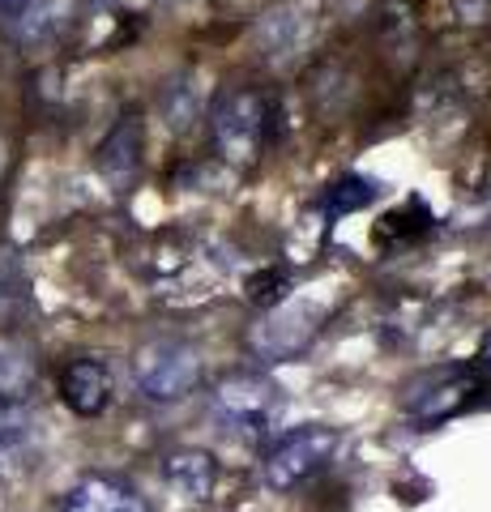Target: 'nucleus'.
<instances>
[{
	"mask_svg": "<svg viewBox=\"0 0 491 512\" xmlns=\"http://www.w3.org/2000/svg\"><path fill=\"white\" fill-rule=\"evenodd\" d=\"M5 167H9V146H5V137H0V180H5Z\"/></svg>",
	"mask_w": 491,
	"mask_h": 512,
	"instance_id": "aec40b11",
	"label": "nucleus"
},
{
	"mask_svg": "<svg viewBox=\"0 0 491 512\" xmlns=\"http://www.w3.org/2000/svg\"><path fill=\"white\" fill-rule=\"evenodd\" d=\"M60 512H150V504L116 474H86L69 487Z\"/></svg>",
	"mask_w": 491,
	"mask_h": 512,
	"instance_id": "9d476101",
	"label": "nucleus"
},
{
	"mask_svg": "<svg viewBox=\"0 0 491 512\" xmlns=\"http://www.w3.org/2000/svg\"><path fill=\"white\" fill-rule=\"evenodd\" d=\"M43 427L26 402H0V478H18L39 461Z\"/></svg>",
	"mask_w": 491,
	"mask_h": 512,
	"instance_id": "6e6552de",
	"label": "nucleus"
},
{
	"mask_svg": "<svg viewBox=\"0 0 491 512\" xmlns=\"http://www.w3.org/2000/svg\"><path fill=\"white\" fill-rule=\"evenodd\" d=\"M457 13H462V22H483L487 0H457Z\"/></svg>",
	"mask_w": 491,
	"mask_h": 512,
	"instance_id": "6ab92c4d",
	"label": "nucleus"
},
{
	"mask_svg": "<svg viewBox=\"0 0 491 512\" xmlns=\"http://www.w3.org/2000/svg\"><path fill=\"white\" fill-rule=\"evenodd\" d=\"M22 261L13 248H0V316L13 308V299H22Z\"/></svg>",
	"mask_w": 491,
	"mask_h": 512,
	"instance_id": "f3484780",
	"label": "nucleus"
},
{
	"mask_svg": "<svg viewBox=\"0 0 491 512\" xmlns=\"http://www.w3.org/2000/svg\"><path fill=\"white\" fill-rule=\"evenodd\" d=\"M269 406H274V384H269L261 372H231V376L218 380V389H214L218 419H227L235 427L265 423Z\"/></svg>",
	"mask_w": 491,
	"mask_h": 512,
	"instance_id": "1a4fd4ad",
	"label": "nucleus"
},
{
	"mask_svg": "<svg viewBox=\"0 0 491 512\" xmlns=\"http://www.w3.org/2000/svg\"><path fill=\"white\" fill-rule=\"evenodd\" d=\"M372 201H376V184L363 180V175H346V180L325 188L321 210L329 218H342V214H355V210H363V205H372Z\"/></svg>",
	"mask_w": 491,
	"mask_h": 512,
	"instance_id": "dca6fc26",
	"label": "nucleus"
},
{
	"mask_svg": "<svg viewBox=\"0 0 491 512\" xmlns=\"http://www.w3.org/2000/svg\"><path fill=\"white\" fill-rule=\"evenodd\" d=\"M163 478L167 487L184 495V500H210L214 495V457L205 448H176V453L163 457Z\"/></svg>",
	"mask_w": 491,
	"mask_h": 512,
	"instance_id": "ddd939ff",
	"label": "nucleus"
},
{
	"mask_svg": "<svg viewBox=\"0 0 491 512\" xmlns=\"http://www.w3.org/2000/svg\"><path fill=\"white\" fill-rule=\"evenodd\" d=\"M316 30V5L312 0H282V5L265 9L257 22V47L269 60H287L299 47H308Z\"/></svg>",
	"mask_w": 491,
	"mask_h": 512,
	"instance_id": "0eeeda50",
	"label": "nucleus"
},
{
	"mask_svg": "<svg viewBox=\"0 0 491 512\" xmlns=\"http://www.w3.org/2000/svg\"><path fill=\"white\" fill-rule=\"evenodd\" d=\"M483 359H487V363H491V338H487V346H483Z\"/></svg>",
	"mask_w": 491,
	"mask_h": 512,
	"instance_id": "412c9836",
	"label": "nucleus"
},
{
	"mask_svg": "<svg viewBox=\"0 0 491 512\" xmlns=\"http://www.w3.org/2000/svg\"><path fill=\"white\" fill-rule=\"evenodd\" d=\"M39 384V363L22 342H0V402H26Z\"/></svg>",
	"mask_w": 491,
	"mask_h": 512,
	"instance_id": "2eb2a0df",
	"label": "nucleus"
},
{
	"mask_svg": "<svg viewBox=\"0 0 491 512\" xmlns=\"http://www.w3.org/2000/svg\"><path fill=\"white\" fill-rule=\"evenodd\" d=\"M0 26L18 47H43L69 26V0H18Z\"/></svg>",
	"mask_w": 491,
	"mask_h": 512,
	"instance_id": "9b49d317",
	"label": "nucleus"
},
{
	"mask_svg": "<svg viewBox=\"0 0 491 512\" xmlns=\"http://www.w3.org/2000/svg\"><path fill=\"white\" fill-rule=\"evenodd\" d=\"M316 333H321V308H312V303H278V308H265V316L252 325L248 350L265 363H282L304 355L316 342Z\"/></svg>",
	"mask_w": 491,
	"mask_h": 512,
	"instance_id": "39448f33",
	"label": "nucleus"
},
{
	"mask_svg": "<svg viewBox=\"0 0 491 512\" xmlns=\"http://www.w3.org/2000/svg\"><path fill=\"white\" fill-rule=\"evenodd\" d=\"M158 111L171 133H188L197 120H201V86L193 73H176L167 77L163 90H158Z\"/></svg>",
	"mask_w": 491,
	"mask_h": 512,
	"instance_id": "4468645a",
	"label": "nucleus"
},
{
	"mask_svg": "<svg viewBox=\"0 0 491 512\" xmlns=\"http://www.w3.org/2000/svg\"><path fill=\"white\" fill-rule=\"evenodd\" d=\"M60 402H65L77 419H99L112 402V367L94 355H77L60 367Z\"/></svg>",
	"mask_w": 491,
	"mask_h": 512,
	"instance_id": "423d86ee",
	"label": "nucleus"
},
{
	"mask_svg": "<svg viewBox=\"0 0 491 512\" xmlns=\"http://www.w3.org/2000/svg\"><path fill=\"white\" fill-rule=\"evenodd\" d=\"M282 295H287V274L282 269H265V274L248 282V299L261 303V308H278Z\"/></svg>",
	"mask_w": 491,
	"mask_h": 512,
	"instance_id": "a211bd4d",
	"label": "nucleus"
},
{
	"mask_svg": "<svg viewBox=\"0 0 491 512\" xmlns=\"http://www.w3.org/2000/svg\"><path fill=\"white\" fill-rule=\"evenodd\" d=\"M334 453H338V431L334 427H321V423L299 427L265 453L261 478H265V487H274V491H291L299 483H308L312 474H321Z\"/></svg>",
	"mask_w": 491,
	"mask_h": 512,
	"instance_id": "7ed1b4c3",
	"label": "nucleus"
},
{
	"mask_svg": "<svg viewBox=\"0 0 491 512\" xmlns=\"http://www.w3.org/2000/svg\"><path fill=\"white\" fill-rule=\"evenodd\" d=\"M274 124H278L274 99L261 94V90H252V86L223 90L214 111H210L214 146H218V154H223V163H231V167L257 163L261 150L269 146V137H274Z\"/></svg>",
	"mask_w": 491,
	"mask_h": 512,
	"instance_id": "f257e3e1",
	"label": "nucleus"
},
{
	"mask_svg": "<svg viewBox=\"0 0 491 512\" xmlns=\"http://www.w3.org/2000/svg\"><path fill=\"white\" fill-rule=\"evenodd\" d=\"M141 150H146V137H141V120L124 116L112 133L103 137L99 154H94V167L112 188H129L141 171Z\"/></svg>",
	"mask_w": 491,
	"mask_h": 512,
	"instance_id": "f8f14e48",
	"label": "nucleus"
},
{
	"mask_svg": "<svg viewBox=\"0 0 491 512\" xmlns=\"http://www.w3.org/2000/svg\"><path fill=\"white\" fill-rule=\"evenodd\" d=\"M474 393H483V376L474 367H436V372L406 384L402 410L419 423H440L462 414L474 402Z\"/></svg>",
	"mask_w": 491,
	"mask_h": 512,
	"instance_id": "20e7f679",
	"label": "nucleus"
},
{
	"mask_svg": "<svg viewBox=\"0 0 491 512\" xmlns=\"http://www.w3.org/2000/svg\"><path fill=\"white\" fill-rule=\"evenodd\" d=\"M133 384L150 402H180L201 384V350L180 338H154L133 350Z\"/></svg>",
	"mask_w": 491,
	"mask_h": 512,
	"instance_id": "f03ea898",
	"label": "nucleus"
}]
</instances>
